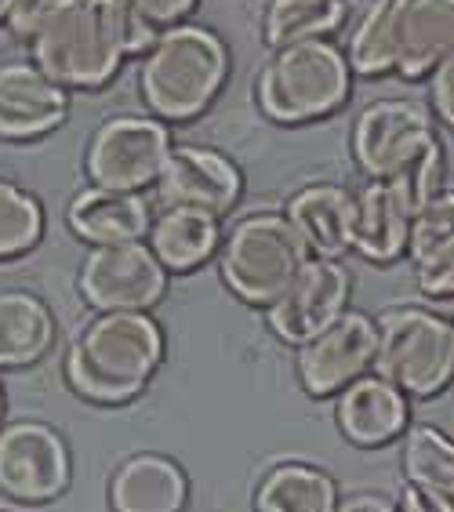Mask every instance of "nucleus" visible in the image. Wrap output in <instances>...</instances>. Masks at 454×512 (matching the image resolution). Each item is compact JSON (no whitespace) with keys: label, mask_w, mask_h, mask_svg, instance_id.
I'll list each match as a JSON object with an SVG mask.
<instances>
[{"label":"nucleus","mask_w":454,"mask_h":512,"mask_svg":"<svg viewBox=\"0 0 454 512\" xmlns=\"http://www.w3.org/2000/svg\"><path fill=\"white\" fill-rule=\"evenodd\" d=\"M164 364V331L149 313H99L66 349V382L91 404H128Z\"/></svg>","instance_id":"nucleus-1"},{"label":"nucleus","mask_w":454,"mask_h":512,"mask_svg":"<svg viewBox=\"0 0 454 512\" xmlns=\"http://www.w3.org/2000/svg\"><path fill=\"white\" fill-rule=\"evenodd\" d=\"M229 77V48L208 26L182 22L146 51L139 66V95L157 120L200 117Z\"/></svg>","instance_id":"nucleus-2"},{"label":"nucleus","mask_w":454,"mask_h":512,"mask_svg":"<svg viewBox=\"0 0 454 512\" xmlns=\"http://www.w3.org/2000/svg\"><path fill=\"white\" fill-rule=\"evenodd\" d=\"M349 91H353V69L346 62V51L327 40L269 51L255 77L258 109L277 124H309L331 117L335 109L346 106Z\"/></svg>","instance_id":"nucleus-3"},{"label":"nucleus","mask_w":454,"mask_h":512,"mask_svg":"<svg viewBox=\"0 0 454 512\" xmlns=\"http://www.w3.org/2000/svg\"><path fill=\"white\" fill-rule=\"evenodd\" d=\"M30 55L66 91L106 88L128 55L120 4L117 0H80L59 22H51L37 40H30Z\"/></svg>","instance_id":"nucleus-4"},{"label":"nucleus","mask_w":454,"mask_h":512,"mask_svg":"<svg viewBox=\"0 0 454 512\" xmlns=\"http://www.w3.org/2000/svg\"><path fill=\"white\" fill-rule=\"evenodd\" d=\"M309 251L302 244L291 222L273 211H255L229 226V233L218 244V273L222 284L247 302V306L269 309L284 295L291 280L309 262Z\"/></svg>","instance_id":"nucleus-5"},{"label":"nucleus","mask_w":454,"mask_h":512,"mask_svg":"<svg viewBox=\"0 0 454 512\" xmlns=\"http://www.w3.org/2000/svg\"><path fill=\"white\" fill-rule=\"evenodd\" d=\"M375 375L407 400H433L454 385V324L436 309L396 306L378 320Z\"/></svg>","instance_id":"nucleus-6"},{"label":"nucleus","mask_w":454,"mask_h":512,"mask_svg":"<svg viewBox=\"0 0 454 512\" xmlns=\"http://www.w3.org/2000/svg\"><path fill=\"white\" fill-rule=\"evenodd\" d=\"M171 146L175 142H171L164 120L120 113V117L102 120L95 135L88 138L84 171H88L91 186L139 193L146 186H157Z\"/></svg>","instance_id":"nucleus-7"},{"label":"nucleus","mask_w":454,"mask_h":512,"mask_svg":"<svg viewBox=\"0 0 454 512\" xmlns=\"http://www.w3.org/2000/svg\"><path fill=\"white\" fill-rule=\"evenodd\" d=\"M77 287L99 313H149L168 291V269L146 240L91 247L77 269Z\"/></svg>","instance_id":"nucleus-8"},{"label":"nucleus","mask_w":454,"mask_h":512,"mask_svg":"<svg viewBox=\"0 0 454 512\" xmlns=\"http://www.w3.org/2000/svg\"><path fill=\"white\" fill-rule=\"evenodd\" d=\"M433 109L411 99H375L353 124V160L367 178H393L436 146Z\"/></svg>","instance_id":"nucleus-9"},{"label":"nucleus","mask_w":454,"mask_h":512,"mask_svg":"<svg viewBox=\"0 0 454 512\" xmlns=\"http://www.w3.org/2000/svg\"><path fill=\"white\" fill-rule=\"evenodd\" d=\"M70 447L48 422L0 425V491L15 502H55L70 487Z\"/></svg>","instance_id":"nucleus-10"},{"label":"nucleus","mask_w":454,"mask_h":512,"mask_svg":"<svg viewBox=\"0 0 454 512\" xmlns=\"http://www.w3.org/2000/svg\"><path fill=\"white\" fill-rule=\"evenodd\" d=\"M353 273L335 258H309L284 295L266 309L269 331L284 345H306L349 309Z\"/></svg>","instance_id":"nucleus-11"},{"label":"nucleus","mask_w":454,"mask_h":512,"mask_svg":"<svg viewBox=\"0 0 454 512\" xmlns=\"http://www.w3.org/2000/svg\"><path fill=\"white\" fill-rule=\"evenodd\" d=\"M375 349H378V324L367 313L346 309L335 324L324 327L306 345H298V360H295L298 382L316 400L338 396L356 378H364L375 367Z\"/></svg>","instance_id":"nucleus-12"},{"label":"nucleus","mask_w":454,"mask_h":512,"mask_svg":"<svg viewBox=\"0 0 454 512\" xmlns=\"http://www.w3.org/2000/svg\"><path fill=\"white\" fill-rule=\"evenodd\" d=\"M244 175L226 153L211 146H171L157 178V197L164 207H197L222 218L237 207Z\"/></svg>","instance_id":"nucleus-13"},{"label":"nucleus","mask_w":454,"mask_h":512,"mask_svg":"<svg viewBox=\"0 0 454 512\" xmlns=\"http://www.w3.org/2000/svg\"><path fill=\"white\" fill-rule=\"evenodd\" d=\"M70 117V91L37 66L15 59L0 62V138L26 142L51 135Z\"/></svg>","instance_id":"nucleus-14"},{"label":"nucleus","mask_w":454,"mask_h":512,"mask_svg":"<svg viewBox=\"0 0 454 512\" xmlns=\"http://www.w3.org/2000/svg\"><path fill=\"white\" fill-rule=\"evenodd\" d=\"M411 207L400 200L389 182L371 178L353 193V218H349V251L367 262L389 266L411 247Z\"/></svg>","instance_id":"nucleus-15"},{"label":"nucleus","mask_w":454,"mask_h":512,"mask_svg":"<svg viewBox=\"0 0 454 512\" xmlns=\"http://www.w3.org/2000/svg\"><path fill=\"white\" fill-rule=\"evenodd\" d=\"M335 418L349 444L385 447V444H393L396 436L407 433L411 404H407V396L400 393V389H393L385 378L364 375V378H356L349 389L338 393Z\"/></svg>","instance_id":"nucleus-16"},{"label":"nucleus","mask_w":454,"mask_h":512,"mask_svg":"<svg viewBox=\"0 0 454 512\" xmlns=\"http://www.w3.org/2000/svg\"><path fill=\"white\" fill-rule=\"evenodd\" d=\"M66 222H70L73 233L91 247L135 244V240H146L153 211H149L142 193L88 186L70 200Z\"/></svg>","instance_id":"nucleus-17"},{"label":"nucleus","mask_w":454,"mask_h":512,"mask_svg":"<svg viewBox=\"0 0 454 512\" xmlns=\"http://www.w3.org/2000/svg\"><path fill=\"white\" fill-rule=\"evenodd\" d=\"M189 502V480L168 454H131L109 476L113 512H182Z\"/></svg>","instance_id":"nucleus-18"},{"label":"nucleus","mask_w":454,"mask_h":512,"mask_svg":"<svg viewBox=\"0 0 454 512\" xmlns=\"http://www.w3.org/2000/svg\"><path fill=\"white\" fill-rule=\"evenodd\" d=\"M284 218L291 222L313 258H342L349 251L353 193L338 182H309L287 200Z\"/></svg>","instance_id":"nucleus-19"},{"label":"nucleus","mask_w":454,"mask_h":512,"mask_svg":"<svg viewBox=\"0 0 454 512\" xmlns=\"http://www.w3.org/2000/svg\"><path fill=\"white\" fill-rule=\"evenodd\" d=\"M222 226L218 218L197 207H164L153 215L146 233V247L171 273H197L211 255H218Z\"/></svg>","instance_id":"nucleus-20"},{"label":"nucleus","mask_w":454,"mask_h":512,"mask_svg":"<svg viewBox=\"0 0 454 512\" xmlns=\"http://www.w3.org/2000/svg\"><path fill=\"white\" fill-rule=\"evenodd\" d=\"M454 55V0H407L404 40L396 73L404 80L429 77Z\"/></svg>","instance_id":"nucleus-21"},{"label":"nucleus","mask_w":454,"mask_h":512,"mask_svg":"<svg viewBox=\"0 0 454 512\" xmlns=\"http://www.w3.org/2000/svg\"><path fill=\"white\" fill-rule=\"evenodd\" d=\"M55 342V316L30 291H0V367H30Z\"/></svg>","instance_id":"nucleus-22"},{"label":"nucleus","mask_w":454,"mask_h":512,"mask_svg":"<svg viewBox=\"0 0 454 512\" xmlns=\"http://www.w3.org/2000/svg\"><path fill=\"white\" fill-rule=\"evenodd\" d=\"M407 0H371L349 33L346 62L356 77H382L400 62Z\"/></svg>","instance_id":"nucleus-23"},{"label":"nucleus","mask_w":454,"mask_h":512,"mask_svg":"<svg viewBox=\"0 0 454 512\" xmlns=\"http://www.w3.org/2000/svg\"><path fill=\"white\" fill-rule=\"evenodd\" d=\"M338 483L320 465L280 462L255 491V512H335Z\"/></svg>","instance_id":"nucleus-24"},{"label":"nucleus","mask_w":454,"mask_h":512,"mask_svg":"<svg viewBox=\"0 0 454 512\" xmlns=\"http://www.w3.org/2000/svg\"><path fill=\"white\" fill-rule=\"evenodd\" d=\"M346 22V0H269L262 40L269 51L327 40Z\"/></svg>","instance_id":"nucleus-25"},{"label":"nucleus","mask_w":454,"mask_h":512,"mask_svg":"<svg viewBox=\"0 0 454 512\" xmlns=\"http://www.w3.org/2000/svg\"><path fill=\"white\" fill-rule=\"evenodd\" d=\"M400 465H404L411 487H422V491L454 502V436H447L444 429L429 422L407 425Z\"/></svg>","instance_id":"nucleus-26"},{"label":"nucleus","mask_w":454,"mask_h":512,"mask_svg":"<svg viewBox=\"0 0 454 512\" xmlns=\"http://www.w3.org/2000/svg\"><path fill=\"white\" fill-rule=\"evenodd\" d=\"M44 237V204L19 182L0 178V262L30 255Z\"/></svg>","instance_id":"nucleus-27"},{"label":"nucleus","mask_w":454,"mask_h":512,"mask_svg":"<svg viewBox=\"0 0 454 512\" xmlns=\"http://www.w3.org/2000/svg\"><path fill=\"white\" fill-rule=\"evenodd\" d=\"M117 4L124 19V37H128V55L149 51L197 8V0H117Z\"/></svg>","instance_id":"nucleus-28"},{"label":"nucleus","mask_w":454,"mask_h":512,"mask_svg":"<svg viewBox=\"0 0 454 512\" xmlns=\"http://www.w3.org/2000/svg\"><path fill=\"white\" fill-rule=\"evenodd\" d=\"M447 240H454V189L436 193L422 211H415V218H411V247H407V255L422 258L425 251H433V247L447 244Z\"/></svg>","instance_id":"nucleus-29"},{"label":"nucleus","mask_w":454,"mask_h":512,"mask_svg":"<svg viewBox=\"0 0 454 512\" xmlns=\"http://www.w3.org/2000/svg\"><path fill=\"white\" fill-rule=\"evenodd\" d=\"M80 4V0H15L8 11V30L15 33L19 40H37L40 33L48 30L51 22H59L66 11Z\"/></svg>","instance_id":"nucleus-30"},{"label":"nucleus","mask_w":454,"mask_h":512,"mask_svg":"<svg viewBox=\"0 0 454 512\" xmlns=\"http://www.w3.org/2000/svg\"><path fill=\"white\" fill-rule=\"evenodd\" d=\"M418 291L429 298H454V240L415 258Z\"/></svg>","instance_id":"nucleus-31"},{"label":"nucleus","mask_w":454,"mask_h":512,"mask_svg":"<svg viewBox=\"0 0 454 512\" xmlns=\"http://www.w3.org/2000/svg\"><path fill=\"white\" fill-rule=\"evenodd\" d=\"M429 99H433V117L454 131V55L429 73Z\"/></svg>","instance_id":"nucleus-32"},{"label":"nucleus","mask_w":454,"mask_h":512,"mask_svg":"<svg viewBox=\"0 0 454 512\" xmlns=\"http://www.w3.org/2000/svg\"><path fill=\"white\" fill-rule=\"evenodd\" d=\"M396 512H454V502L407 483L404 491H400V498H396Z\"/></svg>","instance_id":"nucleus-33"},{"label":"nucleus","mask_w":454,"mask_h":512,"mask_svg":"<svg viewBox=\"0 0 454 512\" xmlns=\"http://www.w3.org/2000/svg\"><path fill=\"white\" fill-rule=\"evenodd\" d=\"M335 512H396V502L385 494H349L346 502H338Z\"/></svg>","instance_id":"nucleus-34"},{"label":"nucleus","mask_w":454,"mask_h":512,"mask_svg":"<svg viewBox=\"0 0 454 512\" xmlns=\"http://www.w3.org/2000/svg\"><path fill=\"white\" fill-rule=\"evenodd\" d=\"M11 4H15V0H0V22L8 19V11H11Z\"/></svg>","instance_id":"nucleus-35"},{"label":"nucleus","mask_w":454,"mask_h":512,"mask_svg":"<svg viewBox=\"0 0 454 512\" xmlns=\"http://www.w3.org/2000/svg\"><path fill=\"white\" fill-rule=\"evenodd\" d=\"M0 422H4V389H0Z\"/></svg>","instance_id":"nucleus-36"},{"label":"nucleus","mask_w":454,"mask_h":512,"mask_svg":"<svg viewBox=\"0 0 454 512\" xmlns=\"http://www.w3.org/2000/svg\"><path fill=\"white\" fill-rule=\"evenodd\" d=\"M451 324H454V320H451Z\"/></svg>","instance_id":"nucleus-37"}]
</instances>
